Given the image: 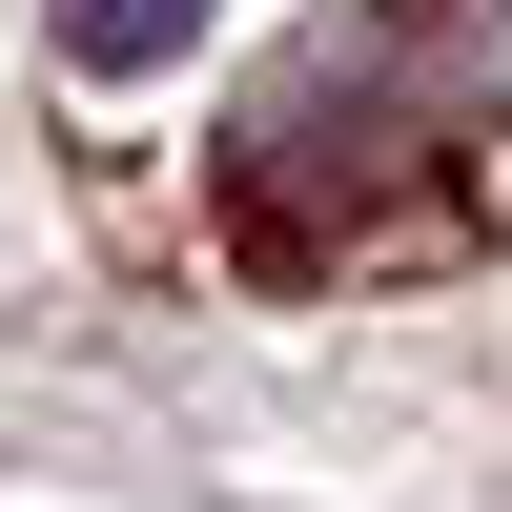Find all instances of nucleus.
I'll return each mask as SVG.
<instances>
[{"label": "nucleus", "mask_w": 512, "mask_h": 512, "mask_svg": "<svg viewBox=\"0 0 512 512\" xmlns=\"http://www.w3.org/2000/svg\"><path fill=\"white\" fill-rule=\"evenodd\" d=\"M41 21H62V62H82V82H164V62L205 41V0H41Z\"/></svg>", "instance_id": "1"}]
</instances>
